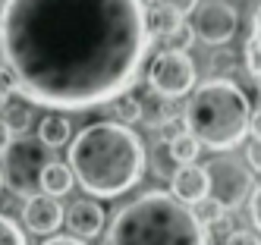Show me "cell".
Returning a JSON list of instances; mask_svg holds the SVG:
<instances>
[{"mask_svg": "<svg viewBox=\"0 0 261 245\" xmlns=\"http://www.w3.org/2000/svg\"><path fill=\"white\" fill-rule=\"evenodd\" d=\"M110 117H114V123L129 126V123H139L145 117V107H142V101L136 98V94L126 91V94H120V98L110 101Z\"/></svg>", "mask_w": 261, "mask_h": 245, "instance_id": "obj_17", "label": "cell"}, {"mask_svg": "<svg viewBox=\"0 0 261 245\" xmlns=\"http://www.w3.org/2000/svg\"><path fill=\"white\" fill-rule=\"evenodd\" d=\"M223 245H261V239L249 230H233L227 239H223Z\"/></svg>", "mask_w": 261, "mask_h": 245, "instance_id": "obj_23", "label": "cell"}, {"mask_svg": "<svg viewBox=\"0 0 261 245\" xmlns=\"http://www.w3.org/2000/svg\"><path fill=\"white\" fill-rule=\"evenodd\" d=\"M0 188H4V170H0Z\"/></svg>", "mask_w": 261, "mask_h": 245, "instance_id": "obj_32", "label": "cell"}, {"mask_svg": "<svg viewBox=\"0 0 261 245\" xmlns=\"http://www.w3.org/2000/svg\"><path fill=\"white\" fill-rule=\"evenodd\" d=\"M170 195L179 198L182 204H198L201 198H208V173L198 164H179L170 173Z\"/></svg>", "mask_w": 261, "mask_h": 245, "instance_id": "obj_11", "label": "cell"}, {"mask_svg": "<svg viewBox=\"0 0 261 245\" xmlns=\"http://www.w3.org/2000/svg\"><path fill=\"white\" fill-rule=\"evenodd\" d=\"M204 173H208V195L223 204V211H236L255 188L249 167L236 157H214L204 164Z\"/></svg>", "mask_w": 261, "mask_h": 245, "instance_id": "obj_7", "label": "cell"}, {"mask_svg": "<svg viewBox=\"0 0 261 245\" xmlns=\"http://www.w3.org/2000/svg\"><path fill=\"white\" fill-rule=\"evenodd\" d=\"M249 132H252V139H255V142H261V107L249 117Z\"/></svg>", "mask_w": 261, "mask_h": 245, "instance_id": "obj_30", "label": "cell"}, {"mask_svg": "<svg viewBox=\"0 0 261 245\" xmlns=\"http://www.w3.org/2000/svg\"><path fill=\"white\" fill-rule=\"evenodd\" d=\"M236 29H239V13L227 0H204V4L195 7L192 32L198 41L211 44V47H223L233 41Z\"/></svg>", "mask_w": 261, "mask_h": 245, "instance_id": "obj_8", "label": "cell"}, {"mask_svg": "<svg viewBox=\"0 0 261 245\" xmlns=\"http://www.w3.org/2000/svg\"><path fill=\"white\" fill-rule=\"evenodd\" d=\"M139 0H4L0 63L22 98L50 110L110 104L148 57Z\"/></svg>", "mask_w": 261, "mask_h": 245, "instance_id": "obj_1", "label": "cell"}, {"mask_svg": "<svg viewBox=\"0 0 261 245\" xmlns=\"http://www.w3.org/2000/svg\"><path fill=\"white\" fill-rule=\"evenodd\" d=\"M13 139H16V135H13V129L7 126V120H4V117H0V154H4V151L10 148V142H13Z\"/></svg>", "mask_w": 261, "mask_h": 245, "instance_id": "obj_28", "label": "cell"}, {"mask_svg": "<svg viewBox=\"0 0 261 245\" xmlns=\"http://www.w3.org/2000/svg\"><path fill=\"white\" fill-rule=\"evenodd\" d=\"M252 104L233 79H208L186 101L182 126L208 151H230L249 135Z\"/></svg>", "mask_w": 261, "mask_h": 245, "instance_id": "obj_4", "label": "cell"}, {"mask_svg": "<svg viewBox=\"0 0 261 245\" xmlns=\"http://www.w3.org/2000/svg\"><path fill=\"white\" fill-rule=\"evenodd\" d=\"M66 164L72 179L91 198H120L145 173V145L133 126L114 120L88 123L76 139H69Z\"/></svg>", "mask_w": 261, "mask_h": 245, "instance_id": "obj_2", "label": "cell"}, {"mask_svg": "<svg viewBox=\"0 0 261 245\" xmlns=\"http://www.w3.org/2000/svg\"><path fill=\"white\" fill-rule=\"evenodd\" d=\"M182 22V16L170 7V4H158L151 10H145V25H148V38H164L170 29H176Z\"/></svg>", "mask_w": 261, "mask_h": 245, "instance_id": "obj_15", "label": "cell"}, {"mask_svg": "<svg viewBox=\"0 0 261 245\" xmlns=\"http://www.w3.org/2000/svg\"><path fill=\"white\" fill-rule=\"evenodd\" d=\"M192 211H195V217L201 220V226L208 230V226H214V223H220L223 217H227V211H223V204H217L211 195L208 198H201L198 204H192Z\"/></svg>", "mask_w": 261, "mask_h": 245, "instance_id": "obj_19", "label": "cell"}, {"mask_svg": "<svg viewBox=\"0 0 261 245\" xmlns=\"http://www.w3.org/2000/svg\"><path fill=\"white\" fill-rule=\"evenodd\" d=\"M72 170H69V164H60V160H50L44 170H41V182H38V188L44 195H50V198H60V195H69L72 192Z\"/></svg>", "mask_w": 261, "mask_h": 245, "instance_id": "obj_12", "label": "cell"}, {"mask_svg": "<svg viewBox=\"0 0 261 245\" xmlns=\"http://www.w3.org/2000/svg\"><path fill=\"white\" fill-rule=\"evenodd\" d=\"M0 245H29L22 226L7 214H0Z\"/></svg>", "mask_w": 261, "mask_h": 245, "instance_id": "obj_20", "label": "cell"}, {"mask_svg": "<svg viewBox=\"0 0 261 245\" xmlns=\"http://www.w3.org/2000/svg\"><path fill=\"white\" fill-rule=\"evenodd\" d=\"M233 66H236V60H233L230 53H217L214 60H211V69H214V72H227V69H233Z\"/></svg>", "mask_w": 261, "mask_h": 245, "instance_id": "obj_25", "label": "cell"}, {"mask_svg": "<svg viewBox=\"0 0 261 245\" xmlns=\"http://www.w3.org/2000/svg\"><path fill=\"white\" fill-rule=\"evenodd\" d=\"M158 41L164 44V50H186V53H189V47L195 44V32H192V25L182 19L176 29H170L164 38H158Z\"/></svg>", "mask_w": 261, "mask_h": 245, "instance_id": "obj_18", "label": "cell"}, {"mask_svg": "<svg viewBox=\"0 0 261 245\" xmlns=\"http://www.w3.org/2000/svg\"><path fill=\"white\" fill-rule=\"evenodd\" d=\"M22 223L35 236H54L63 226V204L44 192H35L22 204Z\"/></svg>", "mask_w": 261, "mask_h": 245, "instance_id": "obj_9", "label": "cell"}, {"mask_svg": "<svg viewBox=\"0 0 261 245\" xmlns=\"http://www.w3.org/2000/svg\"><path fill=\"white\" fill-rule=\"evenodd\" d=\"M13 94H19V88H16V79H13V72L0 63V107H4Z\"/></svg>", "mask_w": 261, "mask_h": 245, "instance_id": "obj_21", "label": "cell"}, {"mask_svg": "<svg viewBox=\"0 0 261 245\" xmlns=\"http://www.w3.org/2000/svg\"><path fill=\"white\" fill-rule=\"evenodd\" d=\"M195 60L186 50H161L148 66V85L161 98H182L195 88Z\"/></svg>", "mask_w": 261, "mask_h": 245, "instance_id": "obj_6", "label": "cell"}, {"mask_svg": "<svg viewBox=\"0 0 261 245\" xmlns=\"http://www.w3.org/2000/svg\"><path fill=\"white\" fill-rule=\"evenodd\" d=\"M50 160H54V148L41 145L38 139H29V135L13 139L10 148L4 151V164H0V170H4V185L19 198L41 192L38 188L41 170Z\"/></svg>", "mask_w": 261, "mask_h": 245, "instance_id": "obj_5", "label": "cell"}, {"mask_svg": "<svg viewBox=\"0 0 261 245\" xmlns=\"http://www.w3.org/2000/svg\"><path fill=\"white\" fill-rule=\"evenodd\" d=\"M104 207L95 201V198H79V201H72L66 211H63V223L69 226V236H76V239H95L101 236L104 230Z\"/></svg>", "mask_w": 261, "mask_h": 245, "instance_id": "obj_10", "label": "cell"}, {"mask_svg": "<svg viewBox=\"0 0 261 245\" xmlns=\"http://www.w3.org/2000/svg\"><path fill=\"white\" fill-rule=\"evenodd\" d=\"M249 41L258 47V72H255V82L261 88V7L255 10V19H252V35H249Z\"/></svg>", "mask_w": 261, "mask_h": 245, "instance_id": "obj_22", "label": "cell"}, {"mask_svg": "<svg viewBox=\"0 0 261 245\" xmlns=\"http://www.w3.org/2000/svg\"><path fill=\"white\" fill-rule=\"evenodd\" d=\"M164 4H170L179 16H186V13H195V7H198V0H164Z\"/></svg>", "mask_w": 261, "mask_h": 245, "instance_id": "obj_27", "label": "cell"}, {"mask_svg": "<svg viewBox=\"0 0 261 245\" xmlns=\"http://www.w3.org/2000/svg\"><path fill=\"white\" fill-rule=\"evenodd\" d=\"M139 4H142L145 10H151V7H158V4H164V0H139Z\"/></svg>", "mask_w": 261, "mask_h": 245, "instance_id": "obj_31", "label": "cell"}, {"mask_svg": "<svg viewBox=\"0 0 261 245\" xmlns=\"http://www.w3.org/2000/svg\"><path fill=\"white\" fill-rule=\"evenodd\" d=\"M104 245H208V230L189 204L151 188L114 214Z\"/></svg>", "mask_w": 261, "mask_h": 245, "instance_id": "obj_3", "label": "cell"}, {"mask_svg": "<svg viewBox=\"0 0 261 245\" xmlns=\"http://www.w3.org/2000/svg\"><path fill=\"white\" fill-rule=\"evenodd\" d=\"M249 214H252L255 230L261 233V185H255V188H252V195H249Z\"/></svg>", "mask_w": 261, "mask_h": 245, "instance_id": "obj_24", "label": "cell"}, {"mask_svg": "<svg viewBox=\"0 0 261 245\" xmlns=\"http://www.w3.org/2000/svg\"><path fill=\"white\" fill-rule=\"evenodd\" d=\"M246 157H249L252 170H258V173H261V142H252V145L246 148Z\"/></svg>", "mask_w": 261, "mask_h": 245, "instance_id": "obj_26", "label": "cell"}, {"mask_svg": "<svg viewBox=\"0 0 261 245\" xmlns=\"http://www.w3.org/2000/svg\"><path fill=\"white\" fill-rule=\"evenodd\" d=\"M164 148H167V154H170V160H173L176 167H179V164H195V160H198V151H201V145H198L186 129L176 132L173 139H167Z\"/></svg>", "mask_w": 261, "mask_h": 245, "instance_id": "obj_16", "label": "cell"}, {"mask_svg": "<svg viewBox=\"0 0 261 245\" xmlns=\"http://www.w3.org/2000/svg\"><path fill=\"white\" fill-rule=\"evenodd\" d=\"M41 245H85V242L76 239V236H47Z\"/></svg>", "mask_w": 261, "mask_h": 245, "instance_id": "obj_29", "label": "cell"}, {"mask_svg": "<svg viewBox=\"0 0 261 245\" xmlns=\"http://www.w3.org/2000/svg\"><path fill=\"white\" fill-rule=\"evenodd\" d=\"M69 139H72V126H69L66 117H60V113H47V117L38 120V142L41 145L63 148Z\"/></svg>", "mask_w": 261, "mask_h": 245, "instance_id": "obj_14", "label": "cell"}, {"mask_svg": "<svg viewBox=\"0 0 261 245\" xmlns=\"http://www.w3.org/2000/svg\"><path fill=\"white\" fill-rule=\"evenodd\" d=\"M0 110H4L0 117L7 120V126L13 129V135H25L29 126L35 123V104L29 98H22V94H13Z\"/></svg>", "mask_w": 261, "mask_h": 245, "instance_id": "obj_13", "label": "cell"}]
</instances>
